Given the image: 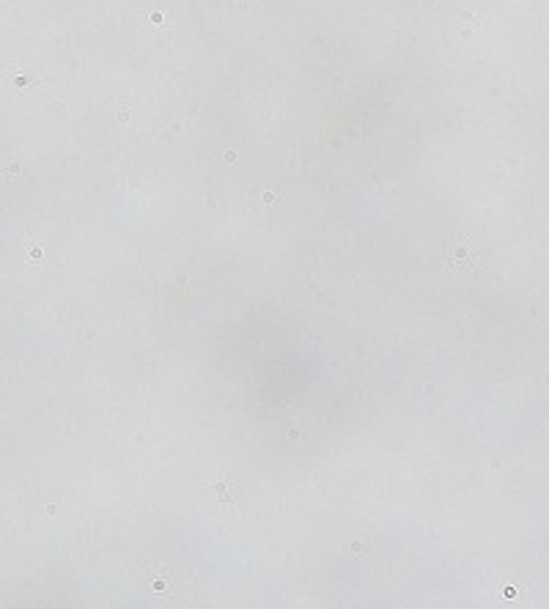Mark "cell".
I'll list each match as a JSON object with an SVG mask.
<instances>
[{
    "instance_id": "obj_1",
    "label": "cell",
    "mask_w": 549,
    "mask_h": 609,
    "mask_svg": "<svg viewBox=\"0 0 549 609\" xmlns=\"http://www.w3.org/2000/svg\"><path fill=\"white\" fill-rule=\"evenodd\" d=\"M442 264H445L451 272H473V269L480 266L478 247L473 242H448V244H445V253H442Z\"/></svg>"
}]
</instances>
